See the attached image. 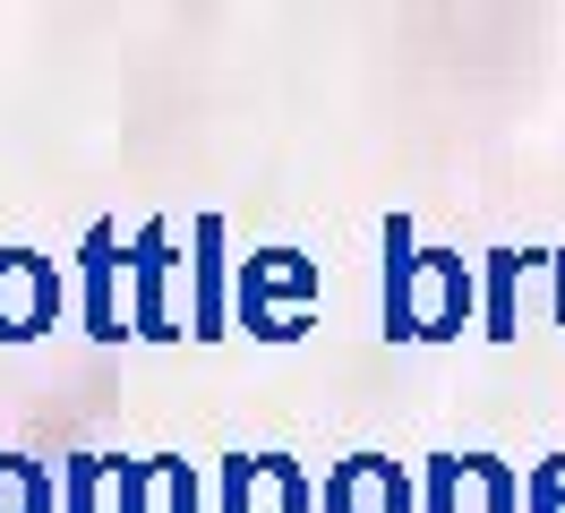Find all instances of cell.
<instances>
[{
  "label": "cell",
  "instance_id": "6da1fadb",
  "mask_svg": "<svg viewBox=\"0 0 565 513\" xmlns=\"http://www.w3.org/2000/svg\"><path fill=\"white\" fill-rule=\"evenodd\" d=\"M52 308H61V282L43 266L35 248H9L0 257V342H26L52 325Z\"/></svg>",
  "mask_w": 565,
  "mask_h": 513
},
{
  "label": "cell",
  "instance_id": "7a4b0ae2",
  "mask_svg": "<svg viewBox=\"0 0 565 513\" xmlns=\"http://www.w3.org/2000/svg\"><path fill=\"white\" fill-rule=\"evenodd\" d=\"M111 248H120L111 223H95V232H86V334H95V342H120V334H129V325H120V291H111V274H120Z\"/></svg>",
  "mask_w": 565,
  "mask_h": 513
},
{
  "label": "cell",
  "instance_id": "3957f363",
  "mask_svg": "<svg viewBox=\"0 0 565 513\" xmlns=\"http://www.w3.org/2000/svg\"><path fill=\"white\" fill-rule=\"evenodd\" d=\"M138 334H180L172 317H163V266H172V248H163V223H146L138 232Z\"/></svg>",
  "mask_w": 565,
  "mask_h": 513
},
{
  "label": "cell",
  "instance_id": "277c9868",
  "mask_svg": "<svg viewBox=\"0 0 565 513\" xmlns=\"http://www.w3.org/2000/svg\"><path fill=\"white\" fill-rule=\"evenodd\" d=\"M0 513H43V471L18 462V453L0 462Z\"/></svg>",
  "mask_w": 565,
  "mask_h": 513
},
{
  "label": "cell",
  "instance_id": "5b68a950",
  "mask_svg": "<svg viewBox=\"0 0 565 513\" xmlns=\"http://www.w3.org/2000/svg\"><path fill=\"white\" fill-rule=\"evenodd\" d=\"M214 239H223V223H198V282H206V300H198V334H223V308H214Z\"/></svg>",
  "mask_w": 565,
  "mask_h": 513
}]
</instances>
